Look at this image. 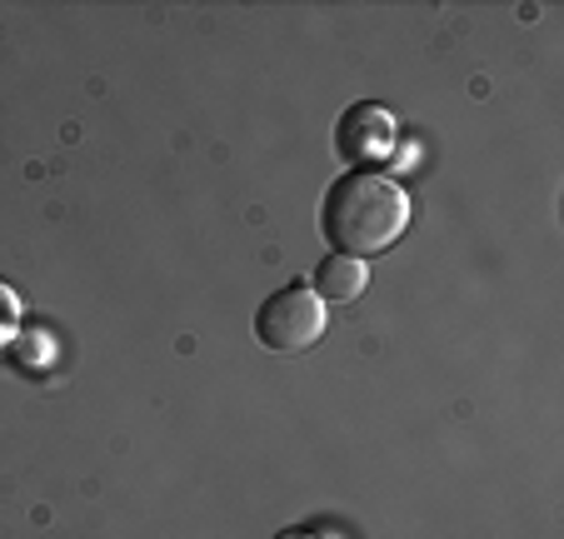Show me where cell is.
<instances>
[{"label":"cell","mask_w":564,"mask_h":539,"mask_svg":"<svg viewBox=\"0 0 564 539\" xmlns=\"http://www.w3.org/2000/svg\"><path fill=\"white\" fill-rule=\"evenodd\" d=\"M275 539H335L330 529H280Z\"/></svg>","instance_id":"cell-6"},{"label":"cell","mask_w":564,"mask_h":539,"mask_svg":"<svg viewBox=\"0 0 564 539\" xmlns=\"http://www.w3.org/2000/svg\"><path fill=\"white\" fill-rule=\"evenodd\" d=\"M410 225V195L400 180L380 175V170H355V175L335 180L325 191V211H319V230L335 245V255H370L390 250Z\"/></svg>","instance_id":"cell-1"},{"label":"cell","mask_w":564,"mask_h":539,"mask_svg":"<svg viewBox=\"0 0 564 539\" xmlns=\"http://www.w3.org/2000/svg\"><path fill=\"white\" fill-rule=\"evenodd\" d=\"M15 315H21V300H15V290L0 280V339L11 335V325H15Z\"/></svg>","instance_id":"cell-5"},{"label":"cell","mask_w":564,"mask_h":539,"mask_svg":"<svg viewBox=\"0 0 564 539\" xmlns=\"http://www.w3.org/2000/svg\"><path fill=\"white\" fill-rule=\"evenodd\" d=\"M370 285V265L355 260V255H330V260H319L315 270V295L325 305H355Z\"/></svg>","instance_id":"cell-4"},{"label":"cell","mask_w":564,"mask_h":539,"mask_svg":"<svg viewBox=\"0 0 564 539\" xmlns=\"http://www.w3.org/2000/svg\"><path fill=\"white\" fill-rule=\"evenodd\" d=\"M325 300L315 295L310 285H285L275 290V295L260 305L256 315V335L265 349H275V355H300V349L319 345L325 339Z\"/></svg>","instance_id":"cell-2"},{"label":"cell","mask_w":564,"mask_h":539,"mask_svg":"<svg viewBox=\"0 0 564 539\" xmlns=\"http://www.w3.org/2000/svg\"><path fill=\"white\" fill-rule=\"evenodd\" d=\"M340 155L350 165H375V160L394 155V120L380 106H355L340 120Z\"/></svg>","instance_id":"cell-3"}]
</instances>
